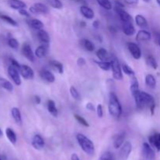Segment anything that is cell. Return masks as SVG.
<instances>
[{"mask_svg": "<svg viewBox=\"0 0 160 160\" xmlns=\"http://www.w3.org/2000/svg\"><path fill=\"white\" fill-rule=\"evenodd\" d=\"M122 70H123L125 74L128 75V76H134V71L132 70L131 67H130L127 64L122 65Z\"/></svg>", "mask_w": 160, "mask_h": 160, "instance_id": "obj_39", "label": "cell"}, {"mask_svg": "<svg viewBox=\"0 0 160 160\" xmlns=\"http://www.w3.org/2000/svg\"><path fill=\"white\" fill-rule=\"evenodd\" d=\"M2 136V130L0 129V138H1Z\"/></svg>", "mask_w": 160, "mask_h": 160, "instance_id": "obj_54", "label": "cell"}, {"mask_svg": "<svg viewBox=\"0 0 160 160\" xmlns=\"http://www.w3.org/2000/svg\"><path fill=\"white\" fill-rule=\"evenodd\" d=\"M9 60H10L11 65L13 66L14 67H16V68L18 69V70H20V67L21 65H20V64L18 63V62H17L15 59H13V58H10V59H9Z\"/></svg>", "mask_w": 160, "mask_h": 160, "instance_id": "obj_45", "label": "cell"}, {"mask_svg": "<svg viewBox=\"0 0 160 160\" xmlns=\"http://www.w3.org/2000/svg\"><path fill=\"white\" fill-rule=\"evenodd\" d=\"M18 11H19V13H20L21 16H23V17H30V13L28 12V11H27L25 9H19Z\"/></svg>", "mask_w": 160, "mask_h": 160, "instance_id": "obj_47", "label": "cell"}, {"mask_svg": "<svg viewBox=\"0 0 160 160\" xmlns=\"http://www.w3.org/2000/svg\"><path fill=\"white\" fill-rule=\"evenodd\" d=\"M131 151H132V145H131V142H124L123 145H122L121 149H120V158L123 160H126L128 157H129Z\"/></svg>", "mask_w": 160, "mask_h": 160, "instance_id": "obj_10", "label": "cell"}, {"mask_svg": "<svg viewBox=\"0 0 160 160\" xmlns=\"http://www.w3.org/2000/svg\"><path fill=\"white\" fill-rule=\"evenodd\" d=\"M31 144H32V146L37 150L42 149L45 146V142H44L42 136L39 135V134H36L34 136Z\"/></svg>", "mask_w": 160, "mask_h": 160, "instance_id": "obj_13", "label": "cell"}, {"mask_svg": "<svg viewBox=\"0 0 160 160\" xmlns=\"http://www.w3.org/2000/svg\"><path fill=\"white\" fill-rule=\"evenodd\" d=\"M123 31L126 35L132 36L135 34V28L131 21L123 22Z\"/></svg>", "mask_w": 160, "mask_h": 160, "instance_id": "obj_14", "label": "cell"}, {"mask_svg": "<svg viewBox=\"0 0 160 160\" xmlns=\"http://www.w3.org/2000/svg\"><path fill=\"white\" fill-rule=\"evenodd\" d=\"M98 160H113V159H112V153L109 152H104L101 156H100L99 159Z\"/></svg>", "mask_w": 160, "mask_h": 160, "instance_id": "obj_43", "label": "cell"}, {"mask_svg": "<svg viewBox=\"0 0 160 160\" xmlns=\"http://www.w3.org/2000/svg\"><path fill=\"white\" fill-rule=\"evenodd\" d=\"M77 141L83 151L87 153L88 155L92 156L95 153V145H94L93 142L85 135L82 134H77Z\"/></svg>", "mask_w": 160, "mask_h": 160, "instance_id": "obj_3", "label": "cell"}, {"mask_svg": "<svg viewBox=\"0 0 160 160\" xmlns=\"http://www.w3.org/2000/svg\"><path fill=\"white\" fill-rule=\"evenodd\" d=\"M20 73L24 79L31 80L34 78V70L28 65H21L20 67Z\"/></svg>", "mask_w": 160, "mask_h": 160, "instance_id": "obj_7", "label": "cell"}, {"mask_svg": "<svg viewBox=\"0 0 160 160\" xmlns=\"http://www.w3.org/2000/svg\"><path fill=\"white\" fill-rule=\"evenodd\" d=\"M135 22L138 26L140 27L142 29H145V28H148V22H147V20L142 15L138 14V15L136 16Z\"/></svg>", "mask_w": 160, "mask_h": 160, "instance_id": "obj_25", "label": "cell"}, {"mask_svg": "<svg viewBox=\"0 0 160 160\" xmlns=\"http://www.w3.org/2000/svg\"><path fill=\"white\" fill-rule=\"evenodd\" d=\"M0 19H2V20H4L5 22H6L7 23H9V25L13 27L17 26V23L16 20H14L12 17H10L9 16L5 15V14H0Z\"/></svg>", "mask_w": 160, "mask_h": 160, "instance_id": "obj_35", "label": "cell"}, {"mask_svg": "<svg viewBox=\"0 0 160 160\" xmlns=\"http://www.w3.org/2000/svg\"><path fill=\"white\" fill-rule=\"evenodd\" d=\"M85 107H86V109H88V110L91 111V112H94V111H95V106H93V104H92V103H91V102L87 103L85 106Z\"/></svg>", "mask_w": 160, "mask_h": 160, "instance_id": "obj_48", "label": "cell"}, {"mask_svg": "<svg viewBox=\"0 0 160 160\" xmlns=\"http://www.w3.org/2000/svg\"><path fill=\"white\" fill-rule=\"evenodd\" d=\"M11 114H12V117L13 118V120H15L16 123L17 124H21L22 123V117H21V113H20V111L18 108L13 107L11 109Z\"/></svg>", "mask_w": 160, "mask_h": 160, "instance_id": "obj_23", "label": "cell"}, {"mask_svg": "<svg viewBox=\"0 0 160 160\" xmlns=\"http://www.w3.org/2000/svg\"><path fill=\"white\" fill-rule=\"evenodd\" d=\"M30 24H31V26L34 29L38 30V31L42 30L44 27L43 23H42L41 20H38V19H32V20H31V21H30Z\"/></svg>", "mask_w": 160, "mask_h": 160, "instance_id": "obj_34", "label": "cell"}, {"mask_svg": "<svg viewBox=\"0 0 160 160\" xmlns=\"http://www.w3.org/2000/svg\"><path fill=\"white\" fill-rule=\"evenodd\" d=\"M48 11L49 10H48V6L40 2L35 3L32 7L30 8V12L33 14H46L48 13Z\"/></svg>", "mask_w": 160, "mask_h": 160, "instance_id": "obj_8", "label": "cell"}, {"mask_svg": "<svg viewBox=\"0 0 160 160\" xmlns=\"http://www.w3.org/2000/svg\"><path fill=\"white\" fill-rule=\"evenodd\" d=\"M48 2L49 3L50 6L52 7L55 8V9H62V3L60 0H47Z\"/></svg>", "mask_w": 160, "mask_h": 160, "instance_id": "obj_38", "label": "cell"}, {"mask_svg": "<svg viewBox=\"0 0 160 160\" xmlns=\"http://www.w3.org/2000/svg\"><path fill=\"white\" fill-rule=\"evenodd\" d=\"M109 112L114 118H119L122 113V107L118 97L114 92H110L109 99Z\"/></svg>", "mask_w": 160, "mask_h": 160, "instance_id": "obj_2", "label": "cell"}, {"mask_svg": "<svg viewBox=\"0 0 160 160\" xmlns=\"http://www.w3.org/2000/svg\"><path fill=\"white\" fill-rule=\"evenodd\" d=\"M6 134L7 138L9 139V141L12 144V145H15V144L17 143V135H16L15 132H14L13 130H12V128H6Z\"/></svg>", "mask_w": 160, "mask_h": 160, "instance_id": "obj_28", "label": "cell"}, {"mask_svg": "<svg viewBox=\"0 0 160 160\" xmlns=\"http://www.w3.org/2000/svg\"><path fill=\"white\" fill-rule=\"evenodd\" d=\"M145 2H148V1H150V0H145Z\"/></svg>", "mask_w": 160, "mask_h": 160, "instance_id": "obj_56", "label": "cell"}, {"mask_svg": "<svg viewBox=\"0 0 160 160\" xmlns=\"http://www.w3.org/2000/svg\"><path fill=\"white\" fill-rule=\"evenodd\" d=\"M133 96H134V100H135L136 106L139 109H142L145 106H148V107H149L150 110H151L152 114H153L155 107H156V103H155L154 98L151 95H149V94L145 92L139 91L138 92L134 94Z\"/></svg>", "mask_w": 160, "mask_h": 160, "instance_id": "obj_1", "label": "cell"}, {"mask_svg": "<svg viewBox=\"0 0 160 160\" xmlns=\"http://www.w3.org/2000/svg\"><path fill=\"white\" fill-rule=\"evenodd\" d=\"M47 108H48V111L52 116H53L54 117H58V110L56 109V104H55V102L53 100H48Z\"/></svg>", "mask_w": 160, "mask_h": 160, "instance_id": "obj_26", "label": "cell"}, {"mask_svg": "<svg viewBox=\"0 0 160 160\" xmlns=\"http://www.w3.org/2000/svg\"><path fill=\"white\" fill-rule=\"evenodd\" d=\"M38 38L40 40V42H42L43 44H46L48 45L50 42V38L48 35V33L46 32L44 30H39L38 32Z\"/></svg>", "mask_w": 160, "mask_h": 160, "instance_id": "obj_22", "label": "cell"}, {"mask_svg": "<svg viewBox=\"0 0 160 160\" xmlns=\"http://www.w3.org/2000/svg\"><path fill=\"white\" fill-rule=\"evenodd\" d=\"M70 159L71 160H81L80 159L79 156L76 154V153H73L71 155V157H70Z\"/></svg>", "mask_w": 160, "mask_h": 160, "instance_id": "obj_51", "label": "cell"}, {"mask_svg": "<svg viewBox=\"0 0 160 160\" xmlns=\"http://www.w3.org/2000/svg\"><path fill=\"white\" fill-rule=\"evenodd\" d=\"M41 77H42V79L45 80V81L48 83H53L56 80L53 73H52L49 70H43L41 72Z\"/></svg>", "mask_w": 160, "mask_h": 160, "instance_id": "obj_21", "label": "cell"}, {"mask_svg": "<svg viewBox=\"0 0 160 160\" xmlns=\"http://www.w3.org/2000/svg\"><path fill=\"white\" fill-rule=\"evenodd\" d=\"M96 112H97V115L99 118H102L103 117V108L101 104H98L97 106V109H96Z\"/></svg>", "mask_w": 160, "mask_h": 160, "instance_id": "obj_44", "label": "cell"}, {"mask_svg": "<svg viewBox=\"0 0 160 160\" xmlns=\"http://www.w3.org/2000/svg\"><path fill=\"white\" fill-rule=\"evenodd\" d=\"M123 1L128 5H137L138 3V0H123Z\"/></svg>", "mask_w": 160, "mask_h": 160, "instance_id": "obj_49", "label": "cell"}, {"mask_svg": "<svg viewBox=\"0 0 160 160\" xmlns=\"http://www.w3.org/2000/svg\"><path fill=\"white\" fill-rule=\"evenodd\" d=\"M110 62L113 78L118 81H121L123 79V73H122V67H120L118 59L115 57L112 58Z\"/></svg>", "mask_w": 160, "mask_h": 160, "instance_id": "obj_4", "label": "cell"}, {"mask_svg": "<svg viewBox=\"0 0 160 160\" xmlns=\"http://www.w3.org/2000/svg\"><path fill=\"white\" fill-rule=\"evenodd\" d=\"M77 63H78V65L79 67H83V66H84L86 64V61L84 58H78V60H77Z\"/></svg>", "mask_w": 160, "mask_h": 160, "instance_id": "obj_46", "label": "cell"}, {"mask_svg": "<svg viewBox=\"0 0 160 160\" xmlns=\"http://www.w3.org/2000/svg\"><path fill=\"white\" fill-rule=\"evenodd\" d=\"M34 100H35V102L37 103V104H40L41 103V98L38 95H35V96H34Z\"/></svg>", "mask_w": 160, "mask_h": 160, "instance_id": "obj_52", "label": "cell"}, {"mask_svg": "<svg viewBox=\"0 0 160 160\" xmlns=\"http://www.w3.org/2000/svg\"><path fill=\"white\" fill-rule=\"evenodd\" d=\"M128 48L131 56L135 59H139L142 57V51H141V48H139L137 44L129 42V43H128Z\"/></svg>", "mask_w": 160, "mask_h": 160, "instance_id": "obj_9", "label": "cell"}, {"mask_svg": "<svg viewBox=\"0 0 160 160\" xmlns=\"http://www.w3.org/2000/svg\"><path fill=\"white\" fill-rule=\"evenodd\" d=\"M74 117H75V119L78 120V123H81V125H83V126H84V127H89L88 123V121L84 118V117H81V116L78 115V114H74Z\"/></svg>", "mask_w": 160, "mask_h": 160, "instance_id": "obj_42", "label": "cell"}, {"mask_svg": "<svg viewBox=\"0 0 160 160\" xmlns=\"http://www.w3.org/2000/svg\"><path fill=\"white\" fill-rule=\"evenodd\" d=\"M139 84L138 79L136 77L133 76L132 79L131 81V92L132 93V95H134V94H136L137 92H139Z\"/></svg>", "mask_w": 160, "mask_h": 160, "instance_id": "obj_29", "label": "cell"}, {"mask_svg": "<svg viewBox=\"0 0 160 160\" xmlns=\"http://www.w3.org/2000/svg\"><path fill=\"white\" fill-rule=\"evenodd\" d=\"M142 154H143L145 159L147 160H154L155 157H156L154 150L152 148L149 144H148L147 142L143 143V145H142Z\"/></svg>", "mask_w": 160, "mask_h": 160, "instance_id": "obj_6", "label": "cell"}, {"mask_svg": "<svg viewBox=\"0 0 160 160\" xmlns=\"http://www.w3.org/2000/svg\"><path fill=\"white\" fill-rule=\"evenodd\" d=\"M0 85L3 88L6 89V91H8V92H12L13 90V86H12V84L9 81L4 79V78H0Z\"/></svg>", "mask_w": 160, "mask_h": 160, "instance_id": "obj_32", "label": "cell"}, {"mask_svg": "<svg viewBox=\"0 0 160 160\" xmlns=\"http://www.w3.org/2000/svg\"><path fill=\"white\" fill-rule=\"evenodd\" d=\"M81 44L83 48L88 52H93L95 50V45L93 42H91L88 39L84 38L81 41Z\"/></svg>", "mask_w": 160, "mask_h": 160, "instance_id": "obj_27", "label": "cell"}, {"mask_svg": "<svg viewBox=\"0 0 160 160\" xmlns=\"http://www.w3.org/2000/svg\"><path fill=\"white\" fill-rule=\"evenodd\" d=\"M98 26H99V21L98 20H95V21L93 22V27L95 28H98Z\"/></svg>", "mask_w": 160, "mask_h": 160, "instance_id": "obj_53", "label": "cell"}, {"mask_svg": "<svg viewBox=\"0 0 160 160\" xmlns=\"http://www.w3.org/2000/svg\"><path fill=\"white\" fill-rule=\"evenodd\" d=\"M96 55L97 56H98V59L101 61H109V62H110L111 59H112V57L109 56L108 52L103 48H99V49L97 51Z\"/></svg>", "mask_w": 160, "mask_h": 160, "instance_id": "obj_19", "label": "cell"}, {"mask_svg": "<svg viewBox=\"0 0 160 160\" xmlns=\"http://www.w3.org/2000/svg\"><path fill=\"white\" fill-rule=\"evenodd\" d=\"M145 84L151 88H155L156 86V80L155 77L152 74H148L145 77Z\"/></svg>", "mask_w": 160, "mask_h": 160, "instance_id": "obj_30", "label": "cell"}, {"mask_svg": "<svg viewBox=\"0 0 160 160\" xmlns=\"http://www.w3.org/2000/svg\"><path fill=\"white\" fill-rule=\"evenodd\" d=\"M97 2L105 9L109 10V9H112V3L110 2L109 0H97Z\"/></svg>", "mask_w": 160, "mask_h": 160, "instance_id": "obj_37", "label": "cell"}, {"mask_svg": "<svg viewBox=\"0 0 160 160\" xmlns=\"http://www.w3.org/2000/svg\"><path fill=\"white\" fill-rule=\"evenodd\" d=\"M49 64L52 68H54L55 70H57L59 73H60V74L63 73V65L60 62L56 60H52L50 61Z\"/></svg>", "mask_w": 160, "mask_h": 160, "instance_id": "obj_31", "label": "cell"}, {"mask_svg": "<svg viewBox=\"0 0 160 160\" xmlns=\"http://www.w3.org/2000/svg\"><path fill=\"white\" fill-rule=\"evenodd\" d=\"M0 160H1V159H0Z\"/></svg>", "mask_w": 160, "mask_h": 160, "instance_id": "obj_57", "label": "cell"}, {"mask_svg": "<svg viewBox=\"0 0 160 160\" xmlns=\"http://www.w3.org/2000/svg\"><path fill=\"white\" fill-rule=\"evenodd\" d=\"M8 45H9V46L10 47V48H13V49H17L19 47V42L16 38H9V41H8Z\"/></svg>", "mask_w": 160, "mask_h": 160, "instance_id": "obj_40", "label": "cell"}, {"mask_svg": "<svg viewBox=\"0 0 160 160\" xmlns=\"http://www.w3.org/2000/svg\"><path fill=\"white\" fill-rule=\"evenodd\" d=\"M151 39V34L145 30H140L136 36L138 42H147Z\"/></svg>", "mask_w": 160, "mask_h": 160, "instance_id": "obj_16", "label": "cell"}, {"mask_svg": "<svg viewBox=\"0 0 160 160\" xmlns=\"http://www.w3.org/2000/svg\"><path fill=\"white\" fill-rule=\"evenodd\" d=\"M80 11H81V13L82 14L83 17H84L87 19H89V20L94 18V17H95L94 11L87 6H81V8H80Z\"/></svg>", "mask_w": 160, "mask_h": 160, "instance_id": "obj_17", "label": "cell"}, {"mask_svg": "<svg viewBox=\"0 0 160 160\" xmlns=\"http://www.w3.org/2000/svg\"><path fill=\"white\" fill-rule=\"evenodd\" d=\"M146 62H147V64H148V66H150L151 67H152V68L155 69V70L158 68L157 61H156V59H155L154 56H148V57L146 58Z\"/></svg>", "mask_w": 160, "mask_h": 160, "instance_id": "obj_36", "label": "cell"}, {"mask_svg": "<svg viewBox=\"0 0 160 160\" xmlns=\"http://www.w3.org/2000/svg\"><path fill=\"white\" fill-rule=\"evenodd\" d=\"M47 52H48V45L44 44V45L38 47L37 49L35 50V56L41 59V58H43L44 56H45V55L47 54Z\"/></svg>", "mask_w": 160, "mask_h": 160, "instance_id": "obj_24", "label": "cell"}, {"mask_svg": "<svg viewBox=\"0 0 160 160\" xmlns=\"http://www.w3.org/2000/svg\"><path fill=\"white\" fill-rule=\"evenodd\" d=\"M150 144L154 146L158 151H160V133L151 135L148 138Z\"/></svg>", "mask_w": 160, "mask_h": 160, "instance_id": "obj_20", "label": "cell"}, {"mask_svg": "<svg viewBox=\"0 0 160 160\" xmlns=\"http://www.w3.org/2000/svg\"><path fill=\"white\" fill-rule=\"evenodd\" d=\"M156 2H157V3L159 5V6H160V0H156Z\"/></svg>", "mask_w": 160, "mask_h": 160, "instance_id": "obj_55", "label": "cell"}, {"mask_svg": "<svg viewBox=\"0 0 160 160\" xmlns=\"http://www.w3.org/2000/svg\"><path fill=\"white\" fill-rule=\"evenodd\" d=\"M95 62L103 70L108 71L111 69V62L109 61H95Z\"/></svg>", "mask_w": 160, "mask_h": 160, "instance_id": "obj_33", "label": "cell"}, {"mask_svg": "<svg viewBox=\"0 0 160 160\" xmlns=\"http://www.w3.org/2000/svg\"><path fill=\"white\" fill-rule=\"evenodd\" d=\"M125 132H121L113 138V146L115 148H120L124 143Z\"/></svg>", "mask_w": 160, "mask_h": 160, "instance_id": "obj_15", "label": "cell"}, {"mask_svg": "<svg viewBox=\"0 0 160 160\" xmlns=\"http://www.w3.org/2000/svg\"><path fill=\"white\" fill-rule=\"evenodd\" d=\"M70 92L71 96L73 97V98L76 100H79L80 99V94L79 92H78V90L76 89V88H74L73 86H71L70 88Z\"/></svg>", "mask_w": 160, "mask_h": 160, "instance_id": "obj_41", "label": "cell"}, {"mask_svg": "<svg viewBox=\"0 0 160 160\" xmlns=\"http://www.w3.org/2000/svg\"><path fill=\"white\" fill-rule=\"evenodd\" d=\"M155 41L160 47V33H155Z\"/></svg>", "mask_w": 160, "mask_h": 160, "instance_id": "obj_50", "label": "cell"}, {"mask_svg": "<svg viewBox=\"0 0 160 160\" xmlns=\"http://www.w3.org/2000/svg\"><path fill=\"white\" fill-rule=\"evenodd\" d=\"M116 11H117V14L120 17V20L123 22H129L132 20V17L128 13L127 11H125L121 6H116Z\"/></svg>", "mask_w": 160, "mask_h": 160, "instance_id": "obj_12", "label": "cell"}, {"mask_svg": "<svg viewBox=\"0 0 160 160\" xmlns=\"http://www.w3.org/2000/svg\"><path fill=\"white\" fill-rule=\"evenodd\" d=\"M22 54L24 56L26 59H28V60L31 61V62H34V55L33 53L32 49H31V45L28 43H24L22 46Z\"/></svg>", "mask_w": 160, "mask_h": 160, "instance_id": "obj_11", "label": "cell"}, {"mask_svg": "<svg viewBox=\"0 0 160 160\" xmlns=\"http://www.w3.org/2000/svg\"><path fill=\"white\" fill-rule=\"evenodd\" d=\"M8 74L10 77L11 79L12 80L16 85L19 86L21 84V79H20V73H19V70L14 67L13 66L10 65L8 67Z\"/></svg>", "mask_w": 160, "mask_h": 160, "instance_id": "obj_5", "label": "cell"}, {"mask_svg": "<svg viewBox=\"0 0 160 160\" xmlns=\"http://www.w3.org/2000/svg\"><path fill=\"white\" fill-rule=\"evenodd\" d=\"M8 5L13 9H25L27 6L26 3L23 2L21 0H8Z\"/></svg>", "mask_w": 160, "mask_h": 160, "instance_id": "obj_18", "label": "cell"}]
</instances>
